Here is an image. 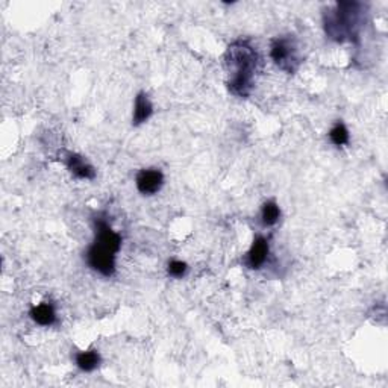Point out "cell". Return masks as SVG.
<instances>
[{
    "label": "cell",
    "mask_w": 388,
    "mask_h": 388,
    "mask_svg": "<svg viewBox=\"0 0 388 388\" xmlns=\"http://www.w3.org/2000/svg\"><path fill=\"white\" fill-rule=\"evenodd\" d=\"M258 61V52L249 41L236 40L228 47L225 53V67L229 76V91L235 96L248 98L250 94Z\"/></svg>",
    "instance_id": "obj_1"
},
{
    "label": "cell",
    "mask_w": 388,
    "mask_h": 388,
    "mask_svg": "<svg viewBox=\"0 0 388 388\" xmlns=\"http://www.w3.org/2000/svg\"><path fill=\"white\" fill-rule=\"evenodd\" d=\"M120 249L121 235L111 228L105 217H96L94 219V241L87 250L88 266L102 276H114L117 270L116 260Z\"/></svg>",
    "instance_id": "obj_2"
},
{
    "label": "cell",
    "mask_w": 388,
    "mask_h": 388,
    "mask_svg": "<svg viewBox=\"0 0 388 388\" xmlns=\"http://www.w3.org/2000/svg\"><path fill=\"white\" fill-rule=\"evenodd\" d=\"M361 23L363 5L356 2H340L325 14L326 35L338 43L355 40Z\"/></svg>",
    "instance_id": "obj_3"
},
{
    "label": "cell",
    "mask_w": 388,
    "mask_h": 388,
    "mask_svg": "<svg viewBox=\"0 0 388 388\" xmlns=\"http://www.w3.org/2000/svg\"><path fill=\"white\" fill-rule=\"evenodd\" d=\"M270 58L286 73L297 72L300 65L299 44L293 35H282L270 43Z\"/></svg>",
    "instance_id": "obj_4"
},
{
    "label": "cell",
    "mask_w": 388,
    "mask_h": 388,
    "mask_svg": "<svg viewBox=\"0 0 388 388\" xmlns=\"http://www.w3.org/2000/svg\"><path fill=\"white\" fill-rule=\"evenodd\" d=\"M137 190L145 196L156 194L164 185V173L159 168H143L135 178Z\"/></svg>",
    "instance_id": "obj_5"
},
{
    "label": "cell",
    "mask_w": 388,
    "mask_h": 388,
    "mask_svg": "<svg viewBox=\"0 0 388 388\" xmlns=\"http://www.w3.org/2000/svg\"><path fill=\"white\" fill-rule=\"evenodd\" d=\"M269 253H270V244L266 236L257 235L253 239V243L250 246V249L248 250L244 257V266L250 269V270H260L264 264L269 260Z\"/></svg>",
    "instance_id": "obj_6"
},
{
    "label": "cell",
    "mask_w": 388,
    "mask_h": 388,
    "mask_svg": "<svg viewBox=\"0 0 388 388\" xmlns=\"http://www.w3.org/2000/svg\"><path fill=\"white\" fill-rule=\"evenodd\" d=\"M64 164L74 178L83 179V181H93V179L96 178V168H94L88 161L79 154H73V152L65 154Z\"/></svg>",
    "instance_id": "obj_7"
},
{
    "label": "cell",
    "mask_w": 388,
    "mask_h": 388,
    "mask_svg": "<svg viewBox=\"0 0 388 388\" xmlns=\"http://www.w3.org/2000/svg\"><path fill=\"white\" fill-rule=\"evenodd\" d=\"M29 314L35 323L40 326L49 328L56 323V309L51 302H41V304L32 307Z\"/></svg>",
    "instance_id": "obj_8"
},
{
    "label": "cell",
    "mask_w": 388,
    "mask_h": 388,
    "mask_svg": "<svg viewBox=\"0 0 388 388\" xmlns=\"http://www.w3.org/2000/svg\"><path fill=\"white\" fill-rule=\"evenodd\" d=\"M152 114H154V105L152 102H150L149 96L145 91L138 93L134 103V116H132V123H134L135 126L143 125V123H146Z\"/></svg>",
    "instance_id": "obj_9"
},
{
    "label": "cell",
    "mask_w": 388,
    "mask_h": 388,
    "mask_svg": "<svg viewBox=\"0 0 388 388\" xmlns=\"http://www.w3.org/2000/svg\"><path fill=\"white\" fill-rule=\"evenodd\" d=\"M74 361H76L79 370L85 373H91L96 370V368H99L102 358L96 349H88V350H81V352H78Z\"/></svg>",
    "instance_id": "obj_10"
},
{
    "label": "cell",
    "mask_w": 388,
    "mask_h": 388,
    "mask_svg": "<svg viewBox=\"0 0 388 388\" xmlns=\"http://www.w3.org/2000/svg\"><path fill=\"white\" fill-rule=\"evenodd\" d=\"M281 219V208L274 201H267L261 208V223L266 228H272Z\"/></svg>",
    "instance_id": "obj_11"
},
{
    "label": "cell",
    "mask_w": 388,
    "mask_h": 388,
    "mask_svg": "<svg viewBox=\"0 0 388 388\" xmlns=\"http://www.w3.org/2000/svg\"><path fill=\"white\" fill-rule=\"evenodd\" d=\"M329 140H330V143H333L337 147L349 145L350 134H349V129L346 128V125L343 121H337L335 125L333 126V129L329 131Z\"/></svg>",
    "instance_id": "obj_12"
},
{
    "label": "cell",
    "mask_w": 388,
    "mask_h": 388,
    "mask_svg": "<svg viewBox=\"0 0 388 388\" xmlns=\"http://www.w3.org/2000/svg\"><path fill=\"white\" fill-rule=\"evenodd\" d=\"M188 272V266L187 262L184 261H179V260H173L168 262V267H167V273L170 274L172 278H176V279H181L184 278L185 274Z\"/></svg>",
    "instance_id": "obj_13"
}]
</instances>
